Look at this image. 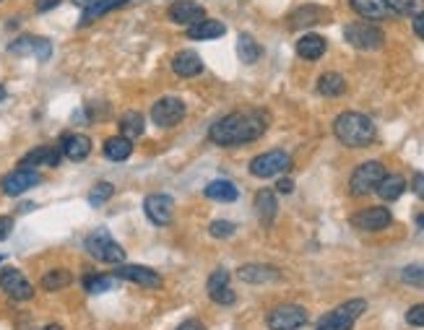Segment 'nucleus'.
Here are the masks:
<instances>
[{
	"instance_id": "1",
	"label": "nucleus",
	"mask_w": 424,
	"mask_h": 330,
	"mask_svg": "<svg viewBox=\"0 0 424 330\" xmlns=\"http://www.w3.org/2000/svg\"><path fill=\"white\" fill-rule=\"evenodd\" d=\"M268 112L265 110H240L227 117L216 120L208 128V141L216 146H245V143L258 141L268 130Z\"/></svg>"
},
{
	"instance_id": "2",
	"label": "nucleus",
	"mask_w": 424,
	"mask_h": 330,
	"mask_svg": "<svg viewBox=\"0 0 424 330\" xmlns=\"http://www.w3.org/2000/svg\"><path fill=\"white\" fill-rule=\"evenodd\" d=\"M334 133L349 149H362L375 141V122L362 112H344L336 117Z\"/></svg>"
},
{
	"instance_id": "3",
	"label": "nucleus",
	"mask_w": 424,
	"mask_h": 330,
	"mask_svg": "<svg viewBox=\"0 0 424 330\" xmlns=\"http://www.w3.org/2000/svg\"><path fill=\"white\" fill-rule=\"evenodd\" d=\"M356 14L370 18V21H383V18H396V16L419 14L424 0H349Z\"/></svg>"
},
{
	"instance_id": "4",
	"label": "nucleus",
	"mask_w": 424,
	"mask_h": 330,
	"mask_svg": "<svg viewBox=\"0 0 424 330\" xmlns=\"http://www.w3.org/2000/svg\"><path fill=\"white\" fill-rule=\"evenodd\" d=\"M86 252H89L94 260L107 265H120L125 260V250L117 245V242L110 237L107 229H97L86 237Z\"/></svg>"
},
{
	"instance_id": "5",
	"label": "nucleus",
	"mask_w": 424,
	"mask_h": 330,
	"mask_svg": "<svg viewBox=\"0 0 424 330\" xmlns=\"http://www.w3.org/2000/svg\"><path fill=\"white\" fill-rule=\"evenodd\" d=\"M344 39H346L354 50H380V47L386 45L383 29L370 21L346 23V26H344Z\"/></svg>"
},
{
	"instance_id": "6",
	"label": "nucleus",
	"mask_w": 424,
	"mask_h": 330,
	"mask_svg": "<svg viewBox=\"0 0 424 330\" xmlns=\"http://www.w3.org/2000/svg\"><path fill=\"white\" fill-rule=\"evenodd\" d=\"M383 177H386V166L380 164V161H364V164L356 166L351 180H349V193L354 198L370 196V193L378 190Z\"/></svg>"
},
{
	"instance_id": "7",
	"label": "nucleus",
	"mask_w": 424,
	"mask_h": 330,
	"mask_svg": "<svg viewBox=\"0 0 424 330\" xmlns=\"http://www.w3.org/2000/svg\"><path fill=\"white\" fill-rule=\"evenodd\" d=\"M364 309H367V302L364 299L344 302V304L336 307L334 312H328V315L318 323V328L315 330H351L356 323V317L364 315Z\"/></svg>"
},
{
	"instance_id": "8",
	"label": "nucleus",
	"mask_w": 424,
	"mask_h": 330,
	"mask_svg": "<svg viewBox=\"0 0 424 330\" xmlns=\"http://www.w3.org/2000/svg\"><path fill=\"white\" fill-rule=\"evenodd\" d=\"M265 325L271 330H300L307 325V309L300 304H279L265 315Z\"/></svg>"
},
{
	"instance_id": "9",
	"label": "nucleus",
	"mask_w": 424,
	"mask_h": 330,
	"mask_svg": "<svg viewBox=\"0 0 424 330\" xmlns=\"http://www.w3.org/2000/svg\"><path fill=\"white\" fill-rule=\"evenodd\" d=\"M292 166V156L287 151H268V154H260L250 161V174L253 177H260V180H268V177H276V174H284Z\"/></svg>"
},
{
	"instance_id": "10",
	"label": "nucleus",
	"mask_w": 424,
	"mask_h": 330,
	"mask_svg": "<svg viewBox=\"0 0 424 330\" xmlns=\"http://www.w3.org/2000/svg\"><path fill=\"white\" fill-rule=\"evenodd\" d=\"M0 286H3V292L14 302H29L34 297V286L26 281V276L18 268L0 270Z\"/></svg>"
},
{
	"instance_id": "11",
	"label": "nucleus",
	"mask_w": 424,
	"mask_h": 330,
	"mask_svg": "<svg viewBox=\"0 0 424 330\" xmlns=\"http://www.w3.org/2000/svg\"><path fill=\"white\" fill-rule=\"evenodd\" d=\"M185 117V105L182 99L177 97H164L159 102H154L152 107V120L159 125V128H172Z\"/></svg>"
},
{
	"instance_id": "12",
	"label": "nucleus",
	"mask_w": 424,
	"mask_h": 330,
	"mask_svg": "<svg viewBox=\"0 0 424 330\" xmlns=\"http://www.w3.org/2000/svg\"><path fill=\"white\" fill-rule=\"evenodd\" d=\"M391 221H393V216L383 206H372V208H364L351 216V226L359 232H380V229L391 226Z\"/></svg>"
},
{
	"instance_id": "13",
	"label": "nucleus",
	"mask_w": 424,
	"mask_h": 330,
	"mask_svg": "<svg viewBox=\"0 0 424 330\" xmlns=\"http://www.w3.org/2000/svg\"><path fill=\"white\" fill-rule=\"evenodd\" d=\"M115 278H120V281H130V284H138V286H146V289H159L161 286V276L157 270L146 268V265H117L112 273Z\"/></svg>"
},
{
	"instance_id": "14",
	"label": "nucleus",
	"mask_w": 424,
	"mask_h": 330,
	"mask_svg": "<svg viewBox=\"0 0 424 330\" xmlns=\"http://www.w3.org/2000/svg\"><path fill=\"white\" fill-rule=\"evenodd\" d=\"M326 21H331V11L315 6V3L300 6L297 11L289 14V29H307V26H318V23Z\"/></svg>"
},
{
	"instance_id": "15",
	"label": "nucleus",
	"mask_w": 424,
	"mask_h": 330,
	"mask_svg": "<svg viewBox=\"0 0 424 330\" xmlns=\"http://www.w3.org/2000/svg\"><path fill=\"white\" fill-rule=\"evenodd\" d=\"M42 182V177H39L37 172H31V169H14L11 174H6L3 180H0V188H3V193L11 198L16 196H23L26 190H31L34 185H39Z\"/></svg>"
},
{
	"instance_id": "16",
	"label": "nucleus",
	"mask_w": 424,
	"mask_h": 330,
	"mask_svg": "<svg viewBox=\"0 0 424 330\" xmlns=\"http://www.w3.org/2000/svg\"><path fill=\"white\" fill-rule=\"evenodd\" d=\"M144 211L152 224L167 226L174 218V201L169 196H149L144 201Z\"/></svg>"
},
{
	"instance_id": "17",
	"label": "nucleus",
	"mask_w": 424,
	"mask_h": 330,
	"mask_svg": "<svg viewBox=\"0 0 424 330\" xmlns=\"http://www.w3.org/2000/svg\"><path fill=\"white\" fill-rule=\"evenodd\" d=\"M167 16L172 23L193 26V23H198L201 18H206V8L201 6V3H196V0H177V3L169 6Z\"/></svg>"
},
{
	"instance_id": "18",
	"label": "nucleus",
	"mask_w": 424,
	"mask_h": 330,
	"mask_svg": "<svg viewBox=\"0 0 424 330\" xmlns=\"http://www.w3.org/2000/svg\"><path fill=\"white\" fill-rule=\"evenodd\" d=\"M60 149H53V146H37L31 149L26 156L18 161V169H39V166H58L60 164Z\"/></svg>"
},
{
	"instance_id": "19",
	"label": "nucleus",
	"mask_w": 424,
	"mask_h": 330,
	"mask_svg": "<svg viewBox=\"0 0 424 330\" xmlns=\"http://www.w3.org/2000/svg\"><path fill=\"white\" fill-rule=\"evenodd\" d=\"M60 154L68 156L70 161H84L91 154V138L84 133H68L63 135L60 141Z\"/></svg>"
},
{
	"instance_id": "20",
	"label": "nucleus",
	"mask_w": 424,
	"mask_h": 330,
	"mask_svg": "<svg viewBox=\"0 0 424 330\" xmlns=\"http://www.w3.org/2000/svg\"><path fill=\"white\" fill-rule=\"evenodd\" d=\"M237 276H240V281H245V284H273V281L281 278V270L273 268V265L250 263L237 270Z\"/></svg>"
},
{
	"instance_id": "21",
	"label": "nucleus",
	"mask_w": 424,
	"mask_h": 330,
	"mask_svg": "<svg viewBox=\"0 0 424 330\" xmlns=\"http://www.w3.org/2000/svg\"><path fill=\"white\" fill-rule=\"evenodd\" d=\"M172 70L180 75V78H196V75L203 73V60H201V55L193 53V50H182V53L174 55Z\"/></svg>"
},
{
	"instance_id": "22",
	"label": "nucleus",
	"mask_w": 424,
	"mask_h": 330,
	"mask_svg": "<svg viewBox=\"0 0 424 330\" xmlns=\"http://www.w3.org/2000/svg\"><path fill=\"white\" fill-rule=\"evenodd\" d=\"M224 34H227V26L216 21V18H201L198 23L188 26V37L196 39V42H201V39H219Z\"/></svg>"
},
{
	"instance_id": "23",
	"label": "nucleus",
	"mask_w": 424,
	"mask_h": 330,
	"mask_svg": "<svg viewBox=\"0 0 424 330\" xmlns=\"http://www.w3.org/2000/svg\"><path fill=\"white\" fill-rule=\"evenodd\" d=\"M203 196L208 198V201H216V203H235L237 198H240V190H237L235 182L229 180H213L206 185Z\"/></svg>"
},
{
	"instance_id": "24",
	"label": "nucleus",
	"mask_w": 424,
	"mask_h": 330,
	"mask_svg": "<svg viewBox=\"0 0 424 330\" xmlns=\"http://www.w3.org/2000/svg\"><path fill=\"white\" fill-rule=\"evenodd\" d=\"M326 47L328 42L320 34H304L300 42H297V55L302 58V60H318L326 55Z\"/></svg>"
},
{
	"instance_id": "25",
	"label": "nucleus",
	"mask_w": 424,
	"mask_h": 330,
	"mask_svg": "<svg viewBox=\"0 0 424 330\" xmlns=\"http://www.w3.org/2000/svg\"><path fill=\"white\" fill-rule=\"evenodd\" d=\"M255 211H258V218H260V224L268 226L276 218V211H279V203H276V196H273V190H258L255 196Z\"/></svg>"
},
{
	"instance_id": "26",
	"label": "nucleus",
	"mask_w": 424,
	"mask_h": 330,
	"mask_svg": "<svg viewBox=\"0 0 424 330\" xmlns=\"http://www.w3.org/2000/svg\"><path fill=\"white\" fill-rule=\"evenodd\" d=\"M133 154V141L125 135H112L105 141V156L110 161H125Z\"/></svg>"
},
{
	"instance_id": "27",
	"label": "nucleus",
	"mask_w": 424,
	"mask_h": 330,
	"mask_svg": "<svg viewBox=\"0 0 424 330\" xmlns=\"http://www.w3.org/2000/svg\"><path fill=\"white\" fill-rule=\"evenodd\" d=\"M130 0H97V3H91L89 8H84V16H81V26H89L94 18H99V16L110 14V11H117V8L128 6Z\"/></svg>"
},
{
	"instance_id": "28",
	"label": "nucleus",
	"mask_w": 424,
	"mask_h": 330,
	"mask_svg": "<svg viewBox=\"0 0 424 330\" xmlns=\"http://www.w3.org/2000/svg\"><path fill=\"white\" fill-rule=\"evenodd\" d=\"M403 190H406V180H403L401 174H386L378 185V196L383 201H398L403 196Z\"/></svg>"
},
{
	"instance_id": "29",
	"label": "nucleus",
	"mask_w": 424,
	"mask_h": 330,
	"mask_svg": "<svg viewBox=\"0 0 424 330\" xmlns=\"http://www.w3.org/2000/svg\"><path fill=\"white\" fill-rule=\"evenodd\" d=\"M120 135H125V138H141L144 135V115L136 112V110H130V112H125L120 117Z\"/></svg>"
},
{
	"instance_id": "30",
	"label": "nucleus",
	"mask_w": 424,
	"mask_h": 330,
	"mask_svg": "<svg viewBox=\"0 0 424 330\" xmlns=\"http://www.w3.org/2000/svg\"><path fill=\"white\" fill-rule=\"evenodd\" d=\"M318 91L323 97H341L346 91V81L341 73H323L318 78Z\"/></svg>"
},
{
	"instance_id": "31",
	"label": "nucleus",
	"mask_w": 424,
	"mask_h": 330,
	"mask_svg": "<svg viewBox=\"0 0 424 330\" xmlns=\"http://www.w3.org/2000/svg\"><path fill=\"white\" fill-rule=\"evenodd\" d=\"M237 55H240V60L245 65H253L260 58V45H258L250 34H240V39H237Z\"/></svg>"
},
{
	"instance_id": "32",
	"label": "nucleus",
	"mask_w": 424,
	"mask_h": 330,
	"mask_svg": "<svg viewBox=\"0 0 424 330\" xmlns=\"http://www.w3.org/2000/svg\"><path fill=\"white\" fill-rule=\"evenodd\" d=\"M70 284H73V276L65 268H55L50 273H45V278H42V289H47V292H60V289H65Z\"/></svg>"
},
{
	"instance_id": "33",
	"label": "nucleus",
	"mask_w": 424,
	"mask_h": 330,
	"mask_svg": "<svg viewBox=\"0 0 424 330\" xmlns=\"http://www.w3.org/2000/svg\"><path fill=\"white\" fill-rule=\"evenodd\" d=\"M112 286H117V278L115 276H99V273H91V276L84 278L86 294H105V292H110Z\"/></svg>"
},
{
	"instance_id": "34",
	"label": "nucleus",
	"mask_w": 424,
	"mask_h": 330,
	"mask_svg": "<svg viewBox=\"0 0 424 330\" xmlns=\"http://www.w3.org/2000/svg\"><path fill=\"white\" fill-rule=\"evenodd\" d=\"M112 196H115L112 182H97V185H94V190L89 193V203H91V206H102V203H107Z\"/></svg>"
},
{
	"instance_id": "35",
	"label": "nucleus",
	"mask_w": 424,
	"mask_h": 330,
	"mask_svg": "<svg viewBox=\"0 0 424 330\" xmlns=\"http://www.w3.org/2000/svg\"><path fill=\"white\" fill-rule=\"evenodd\" d=\"M401 281H403V284H409V286H417V289H424V263H417V265L403 268Z\"/></svg>"
},
{
	"instance_id": "36",
	"label": "nucleus",
	"mask_w": 424,
	"mask_h": 330,
	"mask_svg": "<svg viewBox=\"0 0 424 330\" xmlns=\"http://www.w3.org/2000/svg\"><path fill=\"white\" fill-rule=\"evenodd\" d=\"M34 47H37V37H31V34H23L18 37L16 42H11V53L14 55H34Z\"/></svg>"
},
{
	"instance_id": "37",
	"label": "nucleus",
	"mask_w": 424,
	"mask_h": 330,
	"mask_svg": "<svg viewBox=\"0 0 424 330\" xmlns=\"http://www.w3.org/2000/svg\"><path fill=\"white\" fill-rule=\"evenodd\" d=\"M224 286H229V273L224 268H219V270H213L211 276H208V284H206V292L208 294H213V292H219V289H224Z\"/></svg>"
},
{
	"instance_id": "38",
	"label": "nucleus",
	"mask_w": 424,
	"mask_h": 330,
	"mask_svg": "<svg viewBox=\"0 0 424 330\" xmlns=\"http://www.w3.org/2000/svg\"><path fill=\"white\" fill-rule=\"evenodd\" d=\"M237 226L232 224V221H213L211 226H208V234L211 237H216V240H227V237H232L235 234Z\"/></svg>"
},
{
	"instance_id": "39",
	"label": "nucleus",
	"mask_w": 424,
	"mask_h": 330,
	"mask_svg": "<svg viewBox=\"0 0 424 330\" xmlns=\"http://www.w3.org/2000/svg\"><path fill=\"white\" fill-rule=\"evenodd\" d=\"M211 297V302H216V304H224V307H229V304H235L237 302V294L229 289V286H224V289H219V292L208 294Z\"/></svg>"
},
{
	"instance_id": "40",
	"label": "nucleus",
	"mask_w": 424,
	"mask_h": 330,
	"mask_svg": "<svg viewBox=\"0 0 424 330\" xmlns=\"http://www.w3.org/2000/svg\"><path fill=\"white\" fill-rule=\"evenodd\" d=\"M406 323L414 325V328H424V304H414L406 312Z\"/></svg>"
},
{
	"instance_id": "41",
	"label": "nucleus",
	"mask_w": 424,
	"mask_h": 330,
	"mask_svg": "<svg viewBox=\"0 0 424 330\" xmlns=\"http://www.w3.org/2000/svg\"><path fill=\"white\" fill-rule=\"evenodd\" d=\"M34 55H37V60H39V63L50 60V55H53V45H50L47 39L37 37V47H34Z\"/></svg>"
},
{
	"instance_id": "42",
	"label": "nucleus",
	"mask_w": 424,
	"mask_h": 330,
	"mask_svg": "<svg viewBox=\"0 0 424 330\" xmlns=\"http://www.w3.org/2000/svg\"><path fill=\"white\" fill-rule=\"evenodd\" d=\"M11 232H14V218H11V216H0V242L8 240V237H11Z\"/></svg>"
},
{
	"instance_id": "43",
	"label": "nucleus",
	"mask_w": 424,
	"mask_h": 330,
	"mask_svg": "<svg viewBox=\"0 0 424 330\" xmlns=\"http://www.w3.org/2000/svg\"><path fill=\"white\" fill-rule=\"evenodd\" d=\"M411 29H414V34H417L419 39H424V11H419V14H414V21H411Z\"/></svg>"
},
{
	"instance_id": "44",
	"label": "nucleus",
	"mask_w": 424,
	"mask_h": 330,
	"mask_svg": "<svg viewBox=\"0 0 424 330\" xmlns=\"http://www.w3.org/2000/svg\"><path fill=\"white\" fill-rule=\"evenodd\" d=\"M60 3H63V0H37V3H34V8H37L39 14H47V11L58 8Z\"/></svg>"
},
{
	"instance_id": "45",
	"label": "nucleus",
	"mask_w": 424,
	"mask_h": 330,
	"mask_svg": "<svg viewBox=\"0 0 424 330\" xmlns=\"http://www.w3.org/2000/svg\"><path fill=\"white\" fill-rule=\"evenodd\" d=\"M411 188H414L417 198H422V201H424V172H417V174H414V180H411Z\"/></svg>"
},
{
	"instance_id": "46",
	"label": "nucleus",
	"mask_w": 424,
	"mask_h": 330,
	"mask_svg": "<svg viewBox=\"0 0 424 330\" xmlns=\"http://www.w3.org/2000/svg\"><path fill=\"white\" fill-rule=\"evenodd\" d=\"M276 190L284 193V196H289V193L295 190V180H292V177H281V180L276 182Z\"/></svg>"
},
{
	"instance_id": "47",
	"label": "nucleus",
	"mask_w": 424,
	"mask_h": 330,
	"mask_svg": "<svg viewBox=\"0 0 424 330\" xmlns=\"http://www.w3.org/2000/svg\"><path fill=\"white\" fill-rule=\"evenodd\" d=\"M177 330H206V325L201 323V320H196V317H190V320H185Z\"/></svg>"
},
{
	"instance_id": "48",
	"label": "nucleus",
	"mask_w": 424,
	"mask_h": 330,
	"mask_svg": "<svg viewBox=\"0 0 424 330\" xmlns=\"http://www.w3.org/2000/svg\"><path fill=\"white\" fill-rule=\"evenodd\" d=\"M91 3H97V0H73V6H78L81 11H84V8H89Z\"/></svg>"
},
{
	"instance_id": "49",
	"label": "nucleus",
	"mask_w": 424,
	"mask_h": 330,
	"mask_svg": "<svg viewBox=\"0 0 424 330\" xmlns=\"http://www.w3.org/2000/svg\"><path fill=\"white\" fill-rule=\"evenodd\" d=\"M42 330H63L60 325H47V328H42Z\"/></svg>"
},
{
	"instance_id": "50",
	"label": "nucleus",
	"mask_w": 424,
	"mask_h": 330,
	"mask_svg": "<svg viewBox=\"0 0 424 330\" xmlns=\"http://www.w3.org/2000/svg\"><path fill=\"white\" fill-rule=\"evenodd\" d=\"M3 99H6V89H3V86H0V102H3Z\"/></svg>"
},
{
	"instance_id": "51",
	"label": "nucleus",
	"mask_w": 424,
	"mask_h": 330,
	"mask_svg": "<svg viewBox=\"0 0 424 330\" xmlns=\"http://www.w3.org/2000/svg\"><path fill=\"white\" fill-rule=\"evenodd\" d=\"M417 224H419V226H424V216H419V218H417Z\"/></svg>"
},
{
	"instance_id": "52",
	"label": "nucleus",
	"mask_w": 424,
	"mask_h": 330,
	"mask_svg": "<svg viewBox=\"0 0 424 330\" xmlns=\"http://www.w3.org/2000/svg\"><path fill=\"white\" fill-rule=\"evenodd\" d=\"M0 260H3V255H0Z\"/></svg>"
}]
</instances>
